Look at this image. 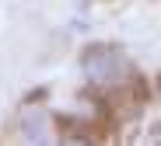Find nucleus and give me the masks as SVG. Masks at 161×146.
I'll return each mask as SVG.
<instances>
[{
    "label": "nucleus",
    "instance_id": "1",
    "mask_svg": "<svg viewBox=\"0 0 161 146\" xmlns=\"http://www.w3.org/2000/svg\"><path fill=\"white\" fill-rule=\"evenodd\" d=\"M130 73V63L119 49H109V45H98V49H88L84 52V77L91 83H119L126 80Z\"/></svg>",
    "mask_w": 161,
    "mask_h": 146
},
{
    "label": "nucleus",
    "instance_id": "2",
    "mask_svg": "<svg viewBox=\"0 0 161 146\" xmlns=\"http://www.w3.org/2000/svg\"><path fill=\"white\" fill-rule=\"evenodd\" d=\"M42 125H46L42 111H35V118L28 115V118H25V139H42Z\"/></svg>",
    "mask_w": 161,
    "mask_h": 146
}]
</instances>
